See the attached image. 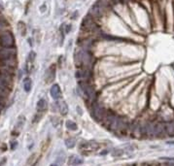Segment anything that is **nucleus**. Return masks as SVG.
<instances>
[{"mask_svg": "<svg viewBox=\"0 0 174 166\" xmlns=\"http://www.w3.org/2000/svg\"><path fill=\"white\" fill-rule=\"evenodd\" d=\"M47 107H48V103L45 99H40L39 101L37 102L36 108H37L38 113H40V112H44L46 109H47Z\"/></svg>", "mask_w": 174, "mask_h": 166, "instance_id": "2eb2a0df", "label": "nucleus"}, {"mask_svg": "<svg viewBox=\"0 0 174 166\" xmlns=\"http://www.w3.org/2000/svg\"><path fill=\"white\" fill-rule=\"evenodd\" d=\"M74 61L77 67L90 69L92 64L91 56L88 52L85 49H78L76 50L74 55Z\"/></svg>", "mask_w": 174, "mask_h": 166, "instance_id": "f257e3e1", "label": "nucleus"}, {"mask_svg": "<svg viewBox=\"0 0 174 166\" xmlns=\"http://www.w3.org/2000/svg\"><path fill=\"white\" fill-rule=\"evenodd\" d=\"M17 145H18V142H16V141H13V142H11V143H10L11 149H12V150H15V149H16Z\"/></svg>", "mask_w": 174, "mask_h": 166, "instance_id": "a878e982", "label": "nucleus"}, {"mask_svg": "<svg viewBox=\"0 0 174 166\" xmlns=\"http://www.w3.org/2000/svg\"><path fill=\"white\" fill-rule=\"evenodd\" d=\"M18 29H19V31H20L22 36L25 35V33H26V25L22 21H20L18 24Z\"/></svg>", "mask_w": 174, "mask_h": 166, "instance_id": "aec40b11", "label": "nucleus"}, {"mask_svg": "<svg viewBox=\"0 0 174 166\" xmlns=\"http://www.w3.org/2000/svg\"><path fill=\"white\" fill-rule=\"evenodd\" d=\"M164 128H165L166 133H167L169 136H174V123L173 122L166 123Z\"/></svg>", "mask_w": 174, "mask_h": 166, "instance_id": "dca6fc26", "label": "nucleus"}, {"mask_svg": "<svg viewBox=\"0 0 174 166\" xmlns=\"http://www.w3.org/2000/svg\"><path fill=\"white\" fill-rule=\"evenodd\" d=\"M75 76H76V78L79 79V80H86V79H88V77L91 76L90 69L80 68L79 70H77Z\"/></svg>", "mask_w": 174, "mask_h": 166, "instance_id": "9b49d317", "label": "nucleus"}, {"mask_svg": "<svg viewBox=\"0 0 174 166\" xmlns=\"http://www.w3.org/2000/svg\"><path fill=\"white\" fill-rule=\"evenodd\" d=\"M112 156H122L123 154V150H122V149H115V150H112Z\"/></svg>", "mask_w": 174, "mask_h": 166, "instance_id": "5701e85b", "label": "nucleus"}, {"mask_svg": "<svg viewBox=\"0 0 174 166\" xmlns=\"http://www.w3.org/2000/svg\"><path fill=\"white\" fill-rule=\"evenodd\" d=\"M0 44L4 48H11L14 45V37L10 32H5L0 36Z\"/></svg>", "mask_w": 174, "mask_h": 166, "instance_id": "0eeeda50", "label": "nucleus"}, {"mask_svg": "<svg viewBox=\"0 0 174 166\" xmlns=\"http://www.w3.org/2000/svg\"><path fill=\"white\" fill-rule=\"evenodd\" d=\"M120 1H122V0H113L114 3H117V2H120Z\"/></svg>", "mask_w": 174, "mask_h": 166, "instance_id": "c85d7f7f", "label": "nucleus"}, {"mask_svg": "<svg viewBox=\"0 0 174 166\" xmlns=\"http://www.w3.org/2000/svg\"><path fill=\"white\" fill-rule=\"evenodd\" d=\"M98 149H99V144L97 142H94V141L85 142L83 144L80 145V152L85 154L94 153Z\"/></svg>", "mask_w": 174, "mask_h": 166, "instance_id": "20e7f679", "label": "nucleus"}, {"mask_svg": "<svg viewBox=\"0 0 174 166\" xmlns=\"http://www.w3.org/2000/svg\"><path fill=\"white\" fill-rule=\"evenodd\" d=\"M4 105H5V102H4V99H3L1 96H0V110L3 109L4 108Z\"/></svg>", "mask_w": 174, "mask_h": 166, "instance_id": "bb28decb", "label": "nucleus"}, {"mask_svg": "<svg viewBox=\"0 0 174 166\" xmlns=\"http://www.w3.org/2000/svg\"><path fill=\"white\" fill-rule=\"evenodd\" d=\"M52 123H53V125L57 127V125H59V118H52Z\"/></svg>", "mask_w": 174, "mask_h": 166, "instance_id": "393cba45", "label": "nucleus"}, {"mask_svg": "<svg viewBox=\"0 0 174 166\" xmlns=\"http://www.w3.org/2000/svg\"><path fill=\"white\" fill-rule=\"evenodd\" d=\"M157 166H161V165H157Z\"/></svg>", "mask_w": 174, "mask_h": 166, "instance_id": "c756f323", "label": "nucleus"}, {"mask_svg": "<svg viewBox=\"0 0 174 166\" xmlns=\"http://www.w3.org/2000/svg\"><path fill=\"white\" fill-rule=\"evenodd\" d=\"M56 71H57V67H56V64H52L47 70H46L45 73V76H44V79H45V82L47 84H50L54 82V80L56 78Z\"/></svg>", "mask_w": 174, "mask_h": 166, "instance_id": "1a4fd4ad", "label": "nucleus"}, {"mask_svg": "<svg viewBox=\"0 0 174 166\" xmlns=\"http://www.w3.org/2000/svg\"><path fill=\"white\" fill-rule=\"evenodd\" d=\"M24 124H25V117H24V116H21V117L19 118L17 123H16V126H15V130L19 129V131H20L22 128Z\"/></svg>", "mask_w": 174, "mask_h": 166, "instance_id": "6ab92c4d", "label": "nucleus"}, {"mask_svg": "<svg viewBox=\"0 0 174 166\" xmlns=\"http://www.w3.org/2000/svg\"><path fill=\"white\" fill-rule=\"evenodd\" d=\"M66 127L69 130H72V131H76L78 129V125L76 124V122H74L73 121H67L66 122Z\"/></svg>", "mask_w": 174, "mask_h": 166, "instance_id": "4be33fe9", "label": "nucleus"}, {"mask_svg": "<svg viewBox=\"0 0 174 166\" xmlns=\"http://www.w3.org/2000/svg\"><path fill=\"white\" fill-rule=\"evenodd\" d=\"M91 113L94 118L96 119V121H101L104 118H105L106 113H105V109L100 105L98 103H94L91 107Z\"/></svg>", "mask_w": 174, "mask_h": 166, "instance_id": "39448f33", "label": "nucleus"}, {"mask_svg": "<svg viewBox=\"0 0 174 166\" xmlns=\"http://www.w3.org/2000/svg\"><path fill=\"white\" fill-rule=\"evenodd\" d=\"M50 92H51L52 97L55 100H59L61 97V90H60V87L57 84H53Z\"/></svg>", "mask_w": 174, "mask_h": 166, "instance_id": "f8f14e48", "label": "nucleus"}, {"mask_svg": "<svg viewBox=\"0 0 174 166\" xmlns=\"http://www.w3.org/2000/svg\"><path fill=\"white\" fill-rule=\"evenodd\" d=\"M16 50L13 48H5L0 50V59H2L3 61L4 60H8V59H15L16 56Z\"/></svg>", "mask_w": 174, "mask_h": 166, "instance_id": "6e6552de", "label": "nucleus"}, {"mask_svg": "<svg viewBox=\"0 0 174 166\" xmlns=\"http://www.w3.org/2000/svg\"><path fill=\"white\" fill-rule=\"evenodd\" d=\"M24 87L26 92H29L32 87V81L30 78H25L24 81Z\"/></svg>", "mask_w": 174, "mask_h": 166, "instance_id": "f3484780", "label": "nucleus"}, {"mask_svg": "<svg viewBox=\"0 0 174 166\" xmlns=\"http://www.w3.org/2000/svg\"><path fill=\"white\" fill-rule=\"evenodd\" d=\"M80 87H81V90H83L84 94L86 95L88 99L94 100L95 98V95H96L95 90H94V87H92L90 84L82 82V83H80Z\"/></svg>", "mask_w": 174, "mask_h": 166, "instance_id": "423d86ee", "label": "nucleus"}, {"mask_svg": "<svg viewBox=\"0 0 174 166\" xmlns=\"http://www.w3.org/2000/svg\"><path fill=\"white\" fill-rule=\"evenodd\" d=\"M83 162V160L81 158L77 157V156H70L68 159V164L69 165H76V164H81Z\"/></svg>", "mask_w": 174, "mask_h": 166, "instance_id": "a211bd4d", "label": "nucleus"}, {"mask_svg": "<svg viewBox=\"0 0 174 166\" xmlns=\"http://www.w3.org/2000/svg\"><path fill=\"white\" fill-rule=\"evenodd\" d=\"M105 11H106V8L101 4V3H100L99 0H97V1L91 7L88 15L95 20V19L101 18L104 15V13H105Z\"/></svg>", "mask_w": 174, "mask_h": 166, "instance_id": "f03ea898", "label": "nucleus"}, {"mask_svg": "<svg viewBox=\"0 0 174 166\" xmlns=\"http://www.w3.org/2000/svg\"><path fill=\"white\" fill-rule=\"evenodd\" d=\"M35 158H36V153L31 154V156H30V157L28 158V164L30 165V164L34 163V161H35Z\"/></svg>", "mask_w": 174, "mask_h": 166, "instance_id": "b1692460", "label": "nucleus"}, {"mask_svg": "<svg viewBox=\"0 0 174 166\" xmlns=\"http://www.w3.org/2000/svg\"><path fill=\"white\" fill-rule=\"evenodd\" d=\"M5 162H6V158H4V159H2L1 161H0V166H4Z\"/></svg>", "mask_w": 174, "mask_h": 166, "instance_id": "cd10ccee", "label": "nucleus"}, {"mask_svg": "<svg viewBox=\"0 0 174 166\" xmlns=\"http://www.w3.org/2000/svg\"><path fill=\"white\" fill-rule=\"evenodd\" d=\"M64 144H65V146H66L68 149H72V148H74V147H75L76 141H75V139H73V138H68V139L65 140Z\"/></svg>", "mask_w": 174, "mask_h": 166, "instance_id": "412c9836", "label": "nucleus"}, {"mask_svg": "<svg viewBox=\"0 0 174 166\" xmlns=\"http://www.w3.org/2000/svg\"><path fill=\"white\" fill-rule=\"evenodd\" d=\"M82 29L85 30V31L88 32H94L95 30H97V24L94 21V19L91 17L90 15H88L82 21Z\"/></svg>", "mask_w": 174, "mask_h": 166, "instance_id": "7ed1b4c3", "label": "nucleus"}, {"mask_svg": "<svg viewBox=\"0 0 174 166\" xmlns=\"http://www.w3.org/2000/svg\"><path fill=\"white\" fill-rule=\"evenodd\" d=\"M165 130L164 126L161 124V123H156L155 124V130H154V136H161V135L164 133V131Z\"/></svg>", "mask_w": 174, "mask_h": 166, "instance_id": "4468645a", "label": "nucleus"}, {"mask_svg": "<svg viewBox=\"0 0 174 166\" xmlns=\"http://www.w3.org/2000/svg\"><path fill=\"white\" fill-rule=\"evenodd\" d=\"M35 56L36 53L34 52H30L29 55L28 56V59H26L25 62V71L28 73H31L34 67V60H35Z\"/></svg>", "mask_w": 174, "mask_h": 166, "instance_id": "9d476101", "label": "nucleus"}, {"mask_svg": "<svg viewBox=\"0 0 174 166\" xmlns=\"http://www.w3.org/2000/svg\"><path fill=\"white\" fill-rule=\"evenodd\" d=\"M57 108H59V113L62 116L67 115L69 109H68V105L66 104V102L63 101V100H59V101H57Z\"/></svg>", "mask_w": 174, "mask_h": 166, "instance_id": "ddd939ff", "label": "nucleus"}]
</instances>
